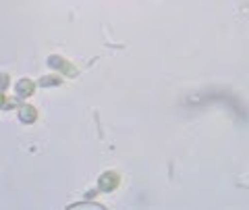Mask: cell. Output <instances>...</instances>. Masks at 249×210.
<instances>
[{
  "label": "cell",
  "mask_w": 249,
  "mask_h": 210,
  "mask_svg": "<svg viewBox=\"0 0 249 210\" xmlns=\"http://www.w3.org/2000/svg\"><path fill=\"white\" fill-rule=\"evenodd\" d=\"M48 65L52 69H56V71H62V73H67V75H75L77 71L73 69V65H69L65 58H60V57H50L48 58Z\"/></svg>",
  "instance_id": "1"
},
{
  "label": "cell",
  "mask_w": 249,
  "mask_h": 210,
  "mask_svg": "<svg viewBox=\"0 0 249 210\" xmlns=\"http://www.w3.org/2000/svg\"><path fill=\"white\" fill-rule=\"evenodd\" d=\"M119 185V175L116 173H104L100 177V190L102 191H112Z\"/></svg>",
  "instance_id": "2"
},
{
  "label": "cell",
  "mask_w": 249,
  "mask_h": 210,
  "mask_svg": "<svg viewBox=\"0 0 249 210\" xmlns=\"http://www.w3.org/2000/svg\"><path fill=\"white\" fill-rule=\"evenodd\" d=\"M15 94H17V98H29L31 94H34V81L21 79L17 85H15Z\"/></svg>",
  "instance_id": "3"
},
{
  "label": "cell",
  "mask_w": 249,
  "mask_h": 210,
  "mask_svg": "<svg viewBox=\"0 0 249 210\" xmlns=\"http://www.w3.org/2000/svg\"><path fill=\"white\" fill-rule=\"evenodd\" d=\"M19 119H21V123H34L37 119V111L29 104H21L19 106Z\"/></svg>",
  "instance_id": "4"
},
{
  "label": "cell",
  "mask_w": 249,
  "mask_h": 210,
  "mask_svg": "<svg viewBox=\"0 0 249 210\" xmlns=\"http://www.w3.org/2000/svg\"><path fill=\"white\" fill-rule=\"evenodd\" d=\"M60 83H62V79L58 75H46V77H42V79H40L42 88H56V85H60Z\"/></svg>",
  "instance_id": "5"
},
{
  "label": "cell",
  "mask_w": 249,
  "mask_h": 210,
  "mask_svg": "<svg viewBox=\"0 0 249 210\" xmlns=\"http://www.w3.org/2000/svg\"><path fill=\"white\" fill-rule=\"evenodd\" d=\"M71 210H81V208H93V210H104L102 204H96V202H77V204L69 206Z\"/></svg>",
  "instance_id": "6"
},
{
  "label": "cell",
  "mask_w": 249,
  "mask_h": 210,
  "mask_svg": "<svg viewBox=\"0 0 249 210\" xmlns=\"http://www.w3.org/2000/svg\"><path fill=\"white\" fill-rule=\"evenodd\" d=\"M9 73H0V92H4L6 88H9Z\"/></svg>",
  "instance_id": "7"
},
{
  "label": "cell",
  "mask_w": 249,
  "mask_h": 210,
  "mask_svg": "<svg viewBox=\"0 0 249 210\" xmlns=\"http://www.w3.org/2000/svg\"><path fill=\"white\" fill-rule=\"evenodd\" d=\"M15 102H11V100L9 98H6L4 94H2V92H0V108H11Z\"/></svg>",
  "instance_id": "8"
}]
</instances>
